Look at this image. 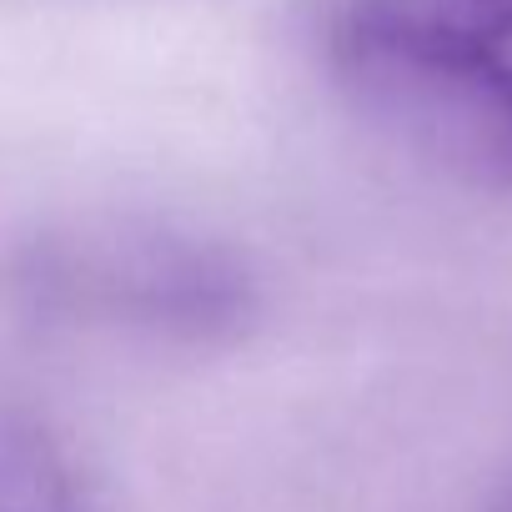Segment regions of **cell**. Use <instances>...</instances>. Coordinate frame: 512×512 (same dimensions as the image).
Instances as JSON below:
<instances>
[{
  "instance_id": "6da1fadb",
  "label": "cell",
  "mask_w": 512,
  "mask_h": 512,
  "mask_svg": "<svg viewBox=\"0 0 512 512\" xmlns=\"http://www.w3.org/2000/svg\"><path fill=\"white\" fill-rule=\"evenodd\" d=\"M322 61L347 106L482 191H512V0H337Z\"/></svg>"
},
{
  "instance_id": "7a4b0ae2",
  "label": "cell",
  "mask_w": 512,
  "mask_h": 512,
  "mask_svg": "<svg viewBox=\"0 0 512 512\" xmlns=\"http://www.w3.org/2000/svg\"><path fill=\"white\" fill-rule=\"evenodd\" d=\"M0 512H91L66 442L0 387Z\"/></svg>"
}]
</instances>
